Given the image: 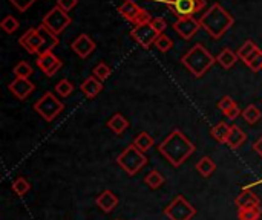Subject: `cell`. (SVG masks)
<instances>
[{"label": "cell", "instance_id": "1", "mask_svg": "<svg viewBox=\"0 0 262 220\" xmlns=\"http://www.w3.org/2000/svg\"><path fill=\"white\" fill-rule=\"evenodd\" d=\"M157 150L172 167L178 168L195 153L196 147L181 130L175 129L164 138Z\"/></svg>", "mask_w": 262, "mask_h": 220}, {"label": "cell", "instance_id": "2", "mask_svg": "<svg viewBox=\"0 0 262 220\" xmlns=\"http://www.w3.org/2000/svg\"><path fill=\"white\" fill-rule=\"evenodd\" d=\"M201 28L215 40L221 38L235 23V18L220 5L213 3L200 18Z\"/></svg>", "mask_w": 262, "mask_h": 220}, {"label": "cell", "instance_id": "3", "mask_svg": "<svg viewBox=\"0 0 262 220\" xmlns=\"http://www.w3.org/2000/svg\"><path fill=\"white\" fill-rule=\"evenodd\" d=\"M181 63L193 77L201 78L216 63V57H213L204 44L196 43L187 51V54L183 55Z\"/></svg>", "mask_w": 262, "mask_h": 220}, {"label": "cell", "instance_id": "4", "mask_svg": "<svg viewBox=\"0 0 262 220\" xmlns=\"http://www.w3.org/2000/svg\"><path fill=\"white\" fill-rule=\"evenodd\" d=\"M147 162H149L147 156L141 150H138L134 144L127 145L117 156V165L129 176H135L137 173H140L147 165Z\"/></svg>", "mask_w": 262, "mask_h": 220}, {"label": "cell", "instance_id": "5", "mask_svg": "<svg viewBox=\"0 0 262 220\" xmlns=\"http://www.w3.org/2000/svg\"><path fill=\"white\" fill-rule=\"evenodd\" d=\"M34 110L48 123L54 121L63 110H64V104L52 93V92H46L43 93V96L34 104Z\"/></svg>", "mask_w": 262, "mask_h": 220}, {"label": "cell", "instance_id": "6", "mask_svg": "<svg viewBox=\"0 0 262 220\" xmlns=\"http://www.w3.org/2000/svg\"><path fill=\"white\" fill-rule=\"evenodd\" d=\"M164 216L169 220H192L196 216V208L184 196H177L164 208Z\"/></svg>", "mask_w": 262, "mask_h": 220}, {"label": "cell", "instance_id": "7", "mask_svg": "<svg viewBox=\"0 0 262 220\" xmlns=\"http://www.w3.org/2000/svg\"><path fill=\"white\" fill-rule=\"evenodd\" d=\"M71 21L72 20L68 15V12L57 5L41 18V25L45 28H48L51 32H54L55 35H60L71 25Z\"/></svg>", "mask_w": 262, "mask_h": 220}, {"label": "cell", "instance_id": "8", "mask_svg": "<svg viewBox=\"0 0 262 220\" xmlns=\"http://www.w3.org/2000/svg\"><path fill=\"white\" fill-rule=\"evenodd\" d=\"M158 35L160 34L154 29L150 23L134 26V29L130 31V37L144 49H149L152 44H155V40L158 38Z\"/></svg>", "mask_w": 262, "mask_h": 220}, {"label": "cell", "instance_id": "9", "mask_svg": "<svg viewBox=\"0 0 262 220\" xmlns=\"http://www.w3.org/2000/svg\"><path fill=\"white\" fill-rule=\"evenodd\" d=\"M200 28H201V23L195 17H181L173 23V29L184 40L193 38L195 34L200 31Z\"/></svg>", "mask_w": 262, "mask_h": 220}, {"label": "cell", "instance_id": "10", "mask_svg": "<svg viewBox=\"0 0 262 220\" xmlns=\"http://www.w3.org/2000/svg\"><path fill=\"white\" fill-rule=\"evenodd\" d=\"M18 44L21 47H25L29 54H37L40 55L41 46H43V38L38 32L37 28H29L20 38H18Z\"/></svg>", "mask_w": 262, "mask_h": 220}, {"label": "cell", "instance_id": "11", "mask_svg": "<svg viewBox=\"0 0 262 220\" xmlns=\"http://www.w3.org/2000/svg\"><path fill=\"white\" fill-rule=\"evenodd\" d=\"M37 66L46 77H54L61 69L63 63L54 52H43L37 57Z\"/></svg>", "mask_w": 262, "mask_h": 220}, {"label": "cell", "instance_id": "12", "mask_svg": "<svg viewBox=\"0 0 262 220\" xmlns=\"http://www.w3.org/2000/svg\"><path fill=\"white\" fill-rule=\"evenodd\" d=\"M72 51L80 57V58H88L97 47L95 41L88 35V34H80L72 43H71Z\"/></svg>", "mask_w": 262, "mask_h": 220}, {"label": "cell", "instance_id": "13", "mask_svg": "<svg viewBox=\"0 0 262 220\" xmlns=\"http://www.w3.org/2000/svg\"><path fill=\"white\" fill-rule=\"evenodd\" d=\"M8 89L17 100H26L35 90V86L32 81H29V78H15L9 83Z\"/></svg>", "mask_w": 262, "mask_h": 220}, {"label": "cell", "instance_id": "14", "mask_svg": "<svg viewBox=\"0 0 262 220\" xmlns=\"http://www.w3.org/2000/svg\"><path fill=\"white\" fill-rule=\"evenodd\" d=\"M118 202H120V201H118V196H117L115 193H112L111 190L101 191V193L97 196V199H95L97 207H98L103 213H106V214L112 213V211L117 208Z\"/></svg>", "mask_w": 262, "mask_h": 220}, {"label": "cell", "instance_id": "15", "mask_svg": "<svg viewBox=\"0 0 262 220\" xmlns=\"http://www.w3.org/2000/svg\"><path fill=\"white\" fill-rule=\"evenodd\" d=\"M170 8L178 15V18L193 17V14H196V2L195 0H170Z\"/></svg>", "mask_w": 262, "mask_h": 220}, {"label": "cell", "instance_id": "16", "mask_svg": "<svg viewBox=\"0 0 262 220\" xmlns=\"http://www.w3.org/2000/svg\"><path fill=\"white\" fill-rule=\"evenodd\" d=\"M235 205L238 207V210L239 208H250V207H261V199L250 188H244L238 194V198L235 199Z\"/></svg>", "mask_w": 262, "mask_h": 220}, {"label": "cell", "instance_id": "17", "mask_svg": "<svg viewBox=\"0 0 262 220\" xmlns=\"http://www.w3.org/2000/svg\"><path fill=\"white\" fill-rule=\"evenodd\" d=\"M80 90L86 95V98L92 100V98H95V96L103 90V83H101L98 78H95L94 75H91V77H88V78L81 83Z\"/></svg>", "mask_w": 262, "mask_h": 220}, {"label": "cell", "instance_id": "18", "mask_svg": "<svg viewBox=\"0 0 262 220\" xmlns=\"http://www.w3.org/2000/svg\"><path fill=\"white\" fill-rule=\"evenodd\" d=\"M37 29H38V32H40V35L43 38V46H41L40 54H43V52H52V49L58 44V37L54 32H51L48 28H45L43 25H40Z\"/></svg>", "mask_w": 262, "mask_h": 220}, {"label": "cell", "instance_id": "19", "mask_svg": "<svg viewBox=\"0 0 262 220\" xmlns=\"http://www.w3.org/2000/svg\"><path fill=\"white\" fill-rule=\"evenodd\" d=\"M107 129L111 132H114L115 135H123L127 129H129V121L126 116H123L121 113H115L109 121H107Z\"/></svg>", "mask_w": 262, "mask_h": 220}, {"label": "cell", "instance_id": "20", "mask_svg": "<svg viewBox=\"0 0 262 220\" xmlns=\"http://www.w3.org/2000/svg\"><path fill=\"white\" fill-rule=\"evenodd\" d=\"M246 141H247V135L243 132V129L238 127V126H232V127H230V135H229V138H227V145H229L232 150H236V149H239Z\"/></svg>", "mask_w": 262, "mask_h": 220}, {"label": "cell", "instance_id": "21", "mask_svg": "<svg viewBox=\"0 0 262 220\" xmlns=\"http://www.w3.org/2000/svg\"><path fill=\"white\" fill-rule=\"evenodd\" d=\"M238 58H239V57H238L236 52H233V51L229 49V47H224V49L216 55V63L221 64V67H224V69H232V67L236 64Z\"/></svg>", "mask_w": 262, "mask_h": 220}, {"label": "cell", "instance_id": "22", "mask_svg": "<svg viewBox=\"0 0 262 220\" xmlns=\"http://www.w3.org/2000/svg\"><path fill=\"white\" fill-rule=\"evenodd\" d=\"M230 127L227 123H218L216 126L212 127L210 135L213 136V139H216L220 144H227V138L230 135Z\"/></svg>", "mask_w": 262, "mask_h": 220}, {"label": "cell", "instance_id": "23", "mask_svg": "<svg viewBox=\"0 0 262 220\" xmlns=\"http://www.w3.org/2000/svg\"><path fill=\"white\" fill-rule=\"evenodd\" d=\"M196 170L200 172V175L203 178H210L215 170H216V164L212 158L209 156H203L198 162H196Z\"/></svg>", "mask_w": 262, "mask_h": 220}, {"label": "cell", "instance_id": "24", "mask_svg": "<svg viewBox=\"0 0 262 220\" xmlns=\"http://www.w3.org/2000/svg\"><path fill=\"white\" fill-rule=\"evenodd\" d=\"M140 9H141V8H140L134 0H126V2L118 8V12H120L126 20L134 21V20H135V17L138 15Z\"/></svg>", "mask_w": 262, "mask_h": 220}, {"label": "cell", "instance_id": "25", "mask_svg": "<svg viewBox=\"0 0 262 220\" xmlns=\"http://www.w3.org/2000/svg\"><path fill=\"white\" fill-rule=\"evenodd\" d=\"M138 150H141L143 153H146V152H149L152 147H154V144H155V139L147 133V132H141V133H138L137 135V138L134 139V142H132Z\"/></svg>", "mask_w": 262, "mask_h": 220}, {"label": "cell", "instance_id": "26", "mask_svg": "<svg viewBox=\"0 0 262 220\" xmlns=\"http://www.w3.org/2000/svg\"><path fill=\"white\" fill-rule=\"evenodd\" d=\"M243 118H244V121L247 123V124H250V126H253V124H256L259 119L262 118V112L259 110V107L258 106H255V104H249L244 110H243V115H241Z\"/></svg>", "mask_w": 262, "mask_h": 220}, {"label": "cell", "instance_id": "27", "mask_svg": "<svg viewBox=\"0 0 262 220\" xmlns=\"http://www.w3.org/2000/svg\"><path fill=\"white\" fill-rule=\"evenodd\" d=\"M11 190H12V193H14L15 196L23 198L25 194H28V193H29V190H31V184H29V181H28L26 178L18 176V178L11 184Z\"/></svg>", "mask_w": 262, "mask_h": 220}, {"label": "cell", "instance_id": "28", "mask_svg": "<svg viewBox=\"0 0 262 220\" xmlns=\"http://www.w3.org/2000/svg\"><path fill=\"white\" fill-rule=\"evenodd\" d=\"M144 182L147 184L149 188L158 190L160 187H163V184L166 182V179H164V176H163L158 170H152V172L147 173V176L144 178Z\"/></svg>", "mask_w": 262, "mask_h": 220}, {"label": "cell", "instance_id": "29", "mask_svg": "<svg viewBox=\"0 0 262 220\" xmlns=\"http://www.w3.org/2000/svg\"><path fill=\"white\" fill-rule=\"evenodd\" d=\"M261 207H250V208H239L238 219L239 220H261Z\"/></svg>", "mask_w": 262, "mask_h": 220}, {"label": "cell", "instance_id": "30", "mask_svg": "<svg viewBox=\"0 0 262 220\" xmlns=\"http://www.w3.org/2000/svg\"><path fill=\"white\" fill-rule=\"evenodd\" d=\"M72 92H74V84H72L69 80H66V78L60 80V81L55 84V93H57L60 98H66V96H69Z\"/></svg>", "mask_w": 262, "mask_h": 220}, {"label": "cell", "instance_id": "31", "mask_svg": "<svg viewBox=\"0 0 262 220\" xmlns=\"http://www.w3.org/2000/svg\"><path fill=\"white\" fill-rule=\"evenodd\" d=\"M246 64H247L253 72H259V70H262V51L259 47L246 60Z\"/></svg>", "mask_w": 262, "mask_h": 220}, {"label": "cell", "instance_id": "32", "mask_svg": "<svg viewBox=\"0 0 262 220\" xmlns=\"http://www.w3.org/2000/svg\"><path fill=\"white\" fill-rule=\"evenodd\" d=\"M12 72H14L15 78H29V77L32 75V67H31V64L26 63V61H18V63L14 66Z\"/></svg>", "mask_w": 262, "mask_h": 220}, {"label": "cell", "instance_id": "33", "mask_svg": "<svg viewBox=\"0 0 262 220\" xmlns=\"http://www.w3.org/2000/svg\"><path fill=\"white\" fill-rule=\"evenodd\" d=\"M160 52H169L172 47H173V41L169 35L166 34H160L158 38L155 40V44H154Z\"/></svg>", "mask_w": 262, "mask_h": 220}, {"label": "cell", "instance_id": "34", "mask_svg": "<svg viewBox=\"0 0 262 220\" xmlns=\"http://www.w3.org/2000/svg\"><path fill=\"white\" fill-rule=\"evenodd\" d=\"M111 67L104 63V61H101V63H98L95 67H94V70H92V75L95 77V78H98L101 83L103 81H106L109 77H111Z\"/></svg>", "mask_w": 262, "mask_h": 220}, {"label": "cell", "instance_id": "35", "mask_svg": "<svg viewBox=\"0 0 262 220\" xmlns=\"http://www.w3.org/2000/svg\"><path fill=\"white\" fill-rule=\"evenodd\" d=\"M256 49H258V46H256L252 40H247V41H246V43L238 49V52H236V54H238L239 60H243V61L246 63V60H247V58H249V57H250Z\"/></svg>", "mask_w": 262, "mask_h": 220}, {"label": "cell", "instance_id": "36", "mask_svg": "<svg viewBox=\"0 0 262 220\" xmlns=\"http://www.w3.org/2000/svg\"><path fill=\"white\" fill-rule=\"evenodd\" d=\"M0 26H2V29H3L6 34H12V32H15V31L18 29L20 23H18V20H17L15 17H12V15H6V17L2 20Z\"/></svg>", "mask_w": 262, "mask_h": 220}, {"label": "cell", "instance_id": "37", "mask_svg": "<svg viewBox=\"0 0 262 220\" xmlns=\"http://www.w3.org/2000/svg\"><path fill=\"white\" fill-rule=\"evenodd\" d=\"M235 106H238V104H236V103H235V100H233L232 96H229V95L223 96V98H221V101L218 103V109H220L223 113L229 112V110H230V109H233Z\"/></svg>", "mask_w": 262, "mask_h": 220}, {"label": "cell", "instance_id": "38", "mask_svg": "<svg viewBox=\"0 0 262 220\" xmlns=\"http://www.w3.org/2000/svg\"><path fill=\"white\" fill-rule=\"evenodd\" d=\"M152 15H150V12H147L146 9H140V12H138V15L135 17V20L132 21L135 26H138V25H146V23H150L152 21Z\"/></svg>", "mask_w": 262, "mask_h": 220}, {"label": "cell", "instance_id": "39", "mask_svg": "<svg viewBox=\"0 0 262 220\" xmlns=\"http://www.w3.org/2000/svg\"><path fill=\"white\" fill-rule=\"evenodd\" d=\"M9 2H11V5H12L17 11L25 12V11H28V9L34 5L35 0H9Z\"/></svg>", "mask_w": 262, "mask_h": 220}, {"label": "cell", "instance_id": "40", "mask_svg": "<svg viewBox=\"0 0 262 220\" xmlns=\"http://www.w3.org/2000/svg\"><path fill=\"white\" fill-rule=\"evenodd\" d=\"M150 25L154 26V29H155L158 34H164V31H166V28H167V21H166L163 17H154L152 21H150Z\"/></svg>", "mask_w": 262, "mask_h": 220}, {"label": "cell", "instance_id": "41", "mask_svg": "<svg viewBox=\"0 0 262 220\" xmlns=\"http://www.w3.org/2000/svg\"><path fill=\"white\" fill-rule=\"evenodd\" d=\"M77 3H78V0H57V6H60L66 12H69L71 9H74L77 6Z\"/></svg>", "mask_w": 262, "mask_h": 220}, {"label": "cell", "instance_id": "42", "mask_svg": "<svg viewBox=\"0 0 262 220\" xmlns=\"http://www.w3.org/2000/svg\"><path fill=\"white\" fill-rule=\"evenodd\" d=\"M224 115H226V116H227L229 119L235 121V119H236V118H238L239 115H243V110H241V109H239L238 106H235L233 109H230V110H229V112H226Z\"/></svg>", "mask_w": 262, "mask_h": 220}, {"label": "cell", "instance_id": "43", "mask_svg": "<svg viewBox=\"0 0 262 220\" xmlns=\"http://www.w3.org/2000/svg\"><path fill=\"white\" fill-rule=\"evenodd\" d=\"M253 150L259 155L262 158V136L258 139V141H255V144H253Z\"/></svg>", "mask_w": 262, "mask_h": 220}]
</instances>
